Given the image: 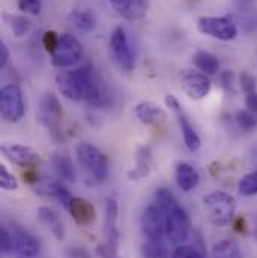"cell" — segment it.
<instances>
[{"label": "cell", "instance_id": "1", "mask_svg": "<svg viewBox=\"0 0 257 258\" xmlns=\"http://www.w3.org/2000/svg\"><path fill=\"white\" fill-rule=\"evenodd\" d=\"M77 161L84 173V183L87 186H99L109 177V159L95 146L80 143L77 146Z\"/></svg>", "mask_w": 257, "mask_h": 258}, {"label": "cell", "instance_id": "2", "mask_svg": "<svg viewBox=\"0 0 257 258\" xmlns=\"http://www.w3.org/2000/svg\"><path fill=\"white\" fill-rule=\"evenodd\" d=\"M203 203L208 210L209 219L217 227H226L233 221L236 201L230 194L215 191V192L208 194L203 198Z\"/></svg>", "mask_w": 257, "mask_h": 258}, {"label": "cell", "instance_id": "3", "mask_svg": "<svg viewBox=\"0 0 257 258\" xmlns=\"http://www.w3.org/2000/svg\"><path fill=\"white\" fill-rule=\"evenodd\" d=\"M36 116H38V120L48 129V132L52 134V137L55 140H58V141L64 140V134H62L64 110H62V105L55 93H47L41 99Z\"/></svg>", "mask_w": 257, "mask_h": 258}, {"label": "cell", "instance_id": "4", "mask_svg": "<svg viewBox=\"0 0 257 258\" xmlns=\"http://www.w3.org/2000/svg\"><path fill=\"white\" fill-rule=\"evenodd\" d=\"M197 30L201 35L224 42L233 41L238 36V26L229 17H200L197 20Z\"/></svg>", "mask_w": 257, "mask_h": 258}, {"label": "cell", "instance_id": "5", "mask_svg": "<svg viewBox=\"0 0 257 258\" xmlns=\"http://www.w3.org/2000/svg\"><path fill=\"white\" fill-rule=\"evenodd\" d=\"M24 98L17 84H6L0 92V113L5 122L15 123L24 116Z\"/></svg>", "mask_w": 257, "mask_h": 258}, {"label": "cell", "instance_id": "6", "mask_svg": "<svg viewBox=\"0 0 257 258\" xmlns=\"http://www.w3.org/2000/svg\"><path fill=\"white\" fill-rule=\"evenodd\" d=\"M190 216L187 213V210L178 203L175 207H172L167 213H166V228H164V234L167 236V239L172 243H182L188 239L190 236Z\"/></svg>", "mask_w": 257, "mask_h": 258}, {"label": "cell", "instance_id": "7", "mask_svg": "<svg viewBox=\"0 0 257 258\" xmlns=\"http://www.w3.org/2000/svg\"><path fill=\"white\" fill-rule=\"evenodd\" d=\"M83 47L77 38L64 33L59 38L56 50L52 53V62L58 68H71L77 64L83 57Z\"/></svg>", "mask_w": 257, "mask_h": 258}, {"label": "cell", "instance_id": "8", "mask_svg": "<svg viewBox=\"0 0 257 258\" xmlns=\"http://www.w3.org/2000/svg\"><path fill=\"white\" fill-rule=\"evenodd\" d=\"M110 50L115 62L124 71L131 72L135 68V59L129 47V41L124 27H116L110 38Z\"/></svg>", "mask_w": 257, "mask_h": 258}, {"label": "cell", "instance_id": "9", "mask_svg": "<svg viewBox=\"0 0 257 258\" xmlns=\"http://www.w3.org/2000/svg\"><path fill=\"white\" fill-rule=\"evenodd\" d=\"M211 80L206 74L194 69H187L181 75V89L184 93L194 101L203 99L211 92Z\"/></svg>", "mask_w": 257, "mask_h": 258}, {"label": "cell", "instance_id": "10", "mask_svg": "<svg viewBox=\"0 0 257 258\" xmlns=\"http://www.w3.org/2000/svg\"><path fill=\"white\" fill-rule=\"evenodd\" d=\"M166 228V213L157 206L150 204L141 215V231L147 240H161Z\"/></svg>", "mask_w": 257, "mask_h": 258}, {"label": "cell", "instance_id": "11", "mask_svg": "<svg viewBox=\"0 0 257 258\" xmlns=\"http://www.w3.org/2000/svg\"><path fill=\"white\" fill-rule=\"evenodd\" d=\"M118 213L119 207L115 198H109L106 201V216H104V234H106V248L112 254H118L121 234L118 230Z\"/></svg>", "mask_w": 257, "mask_h": 258}, {"label": "cell", "instance_id": "12", "mask_svg": "<svg viewBox=\"0 0 257 258\" xmlns=\"http://www.w3.org/2000/svg\"><path fill=\"white\" fill-rule=\"evenodd\" d=\"M2 155L9 162L20 165V167H32L39 162L38 152L24 144H3Z\"/></svg>", "mask_w": 257, "mask_h": 258}, {"label": "cell", "instance_id": "13", "mask_svg": "<svg viewBox=\"0 0 257 258\" xmlns=\"http://www.w3.org/2000/svg\"><path fill=\"white\" fill-rule=\"evenodd\" d=\"M56 86L59 89V92L62 93L69 101H81L84 99V93H83V86L81 81L75 72V69L66 71L62 69L61 72H58L56 75Z\"/></svg>", "mask_w": 257, "mask_h": 258}, {"label": "cell", "instance_id": "14", "mask_svg": "<svg viewBox=\"0 0 257 258\" xmlns=\"http://www.w3.org/2000/svg\"><path fill=\"white\" fill-rule=\"evenodd\" d=\"M113 9L128 21L143 20L149 11V0H109Z\"/></svg>", "mask_w": 257, "mask_h": 258}, {"label": "cell", "instance_id": "15", "mask_svg": "<svg viewBox=\"0 0 257 258\" xmlns=\"http://www.w3.org/2000/svg\"><path fill=\"white\" fill-rule=\"evenodd\" d=\"M35 186V192L39 195H45V197H53L56 200H59L64 207L68 210L72 201V195L65 188L64 185L58 180H52L48 177H39V180L33 185Z\"/></svg>", "mask_w": 257, "mask_h": 258}, {"label": "cell", "instance_id": "16", "mask_svg": "<svg viewBox=\"0 0 257 258\" xmlns=\"http://www.w3.org/2000/svg\"><path fill=\"white\" fill-rule=\"evenodd\" d=\"M12 234L14 240V251L21 257H35L39 252V242L38 239L27 230L15 227Z\"/></svg>", "mask_w": 257, "mask_h": 258}, {"label": "cell", "instance_id": "17", "mask_svg": "<svg viewBox=\"0 0 257 258\" xmlns=\"http://www.w3.org/2000/svg\"><path fill=\"white\" fill-rule=\"evenodd\" d=\"M68 212L71 213L72 219L75 221V224L78 225H89L95 221L96 218V210L95 207L84 198L80 197H74L71 201V206L68 209Z\"/></svg>", "mask_w": 257, "mask_h": 258}, {"label": "cell", "instance_id": "18", "mask_svg": "<svg viewBox=\"0 0 257 258\" xmlns=\"http://www.w3.org/2000/svg\"><path fill=\"white\" fill-rule=\"evenodd\" d=\"M152 170V153L149 146L138 147L135 153V167L128 171V177L131 180H140L149 176Z\"/></svg>", "mask_w": 257, "mask_h": 258}, {"label": "cell", "instance_id": "19", "mask_svg": "<svg viewBox=\"0 0 257 258\" xmlns=\"http://www.w3.org/2000/svg\"><path fill=\"white\" fill-rule=\"evenodd\" d=\"M38 218L39 221L52 231V234L58 239V240H64L65 239V225L62 218L59 216V213H56L53 209L50 207H39L38 209Z\"/></svg>", "mask_w": 257, "mask_h": 258}, {"label": "cell", "instance_id": "20", "mask_svg": "<svg viewBox=\"0 0 257 258\" xmlns=\"http://www.w3.org/2000/svg\"><path fill=\"white\" fill-rule=\"evenodd\" d=\"M175 174H176V183H178L179 189H182L184 192L193 191L200 182V176H198L197 170L188 162H179L176 165Z\"/></svg>", "mask_w": 257, "mask_h": 258}, {"label": "cell", "instance_id": "21", "mask_svg": "<svg viewBox=\"0 0 257 258\" xmlns=\"http://www.w3.org/2000/svg\"><path fill=\"white\" fill-rule=\"evenodd\" d=\"M134 114L144 125H158L166 119L164 111L152 102H140L134 108Z\"/></svg>", "mask_w": 257, "mask_h": 258}, {"label": "cell", "instance_id": "22", "mask_svg": "<svg viewBox=\"0 0 257 258\" xmlns=\"http://www.w3.org/2000/svg\"><path fill=\"white\" fill-rule=\"evenodd\" d=\"M176 116H178V123H179V128H181V132H182L184 143H185L187 149H188L190 152L198 150L200 146H201V140H200L198 134L195 132V129H194L193 125L190 123L188 117L185 116V113H184L182 110L178 111Z\"/></svg>", "mask_w": 257, "mask_h": 258}, {"label": "cell", "instance_id": "23", "mask_svg": "<svg viewBox=\"0 0 257 258\" xmlns=\"http://www.w3.org/2000/svg\"><path fill=\"white\" fill-rule=\"evenodd\" d=\"M52 164H53V168L56 171V174L65 180V182H75L77 176H75V168H74V164L72 161L66 156V155H62V153H56L53 155L52 158Z\"/></svg>", "mask_w": 257, "mask_h": 258}, {"label": "cell", "instance_id": "24", "mask_svg": "<svg viewBox=\"0 0 257 258\" xmlns=\"http://www.w3.org/2000/svg\"><path fill=\"white\" fill-rule=\"evenodd\" d=\"M193 63L200 72L208 74V75H214L220 69V60L214 54L208 51H201V50L193 56Z\"/></svg>", "mask_w": 257, "mask_h": 258}, {"label": "cell", "instance_id": "25", "mask_svg": "<svg viewBox=\"0 0 257 258\" xmlns=\"http://www.w3.org/2000/svg\"><path fill=\"white\" fill-rule=\"evenodd\" d=\"M69 20L83 32H92L96 27V17L89 9H74L69 15Z\"/></svg>", "mask_w": 257, "mask_h": 258}, {"label": "cell", "instance_id": "26", "mask_svg": "<svg viewBox=\"0 0 257 258\" xmlns=\"http://www.w3.org/2000/svg\"><path fill=\"white\" fill-rule=\"evenodd\" d=\"M212 257L214 258H242L241 248L236 240L233 239H224L214 245L212 248Z\"/></svg>", "mask_w": 257, "mask_h": 258}, {"label": "cell", "instance_id": "27", "mask_svg": "<svg viewBox=\"0 0 257 258\" xmlns=\"http://www.w3.org/2000/svg\"><path fill=\"white\" fill-rule=\"evenodd\" d=\"M143 258H169L166 245L161 240H147L141 246Z\"/></svg>", "mask_w": 257, "mask_h": 258}, {"label": "cell", "instance_id": "28", "mask_svg": "<svg viewBox=\"0 0 257 258\" xmlns=\"http://www.w3.org/2000/svg\"><path fill=\"white\" fill-rule=\"evenodd\" d=\"M153 198H155V204H157L164 213H167L172 207H175V206L178 204L176 197L173 195L172 191H169L167 188H160V189H157Z\"/></svg>", "mask_w": 257, "mask_h": 258}, {"label": "cell", "instance_id": "29", "mask_svg": "<svg viewBox=\"0 0 257 258\" xmlns=\"http://www.w3.org/2000/svg\"><path fill=\"white\" fill-rule=\"evenodd\" d=\"M238 191L242 197H251L257 194V170L253 173L245 174L239 183H238Z\"/></svg>", "mask_w": 257, "mask_h": 258}, {"label": "cell", "instance_id": "30", "mask_svg": "<svg viewBox=\"0 0 257 258\" xmlns=\"http://www.w3.org/2000/svg\"><path fill=\"white\" fill-rule=\"evenodd\" d=\"M236 123L238 126L244 131H251L257 126V114L251 113L250 110H242L238 111L236 114Z\"/></svg>", "mask_w": 257, "mask_h": 258}, {"label": "cell", "instance_id": "31", "mask_svg": "<svg viewBox=\"0 0 257 258\" xmlns=\"http://www.w3.org/2000/svg\"><path fill=\"white\" fill-rule=\"evenodd\" d=\"M0 186L5 191H15L18 188L17 177L14 174H11L5 165H0Z\"/></svg>", "mask_w": 257, "mask_h": 258}, {"label": "cell", "instance_id": "32", "mask_svg": "<svg viewBox=\"0 0 257 258\" xmlns=\"http://www.w3.org/2000/svg\"><path fill=\"white\" fill-rule=\"evenodd\" d=\"M11 27H12V32L17 38H21L24 36L29 30H30V21L26 18V17H14L11 20Z\"/></svg>", "mask_w": 257, "mask_h": 258}, {"label": "cell", "instance_id": "33", "mask_svg": "<svg viewBox=\"0 0 257 258\" xmlns=\"http://www.w3.org/2000/svg\"><path fill=\"white\" fill-rule=\"evenodd\" d=\"M18 9L30 15H38L42 9V3L41 0H18Z\"/></svg>", "mask_w": 257, "mask_h": 258}, {"label": "cell", "instance_id": "34", "mask_svg": "<svg viewBox=\"0 0 257 258\" xmlns=\"http://www.w3.org/2000/svg\"><path fill=\"white\" fill-rule=\"evenodd\" d=\"M172 258H204L200 251H197L193 246H178L173 252Z\"/></svg>", "mask_w": 257, "mask_h": 258}, {"label": "cell", "instance_id": "35", "mask_svg": "<svg viewBox=\"0 0 257 258\" xmlns=\"http://www.w3.org/2000/svg\"><path fill=\"white\" fill-rule=\"evenodd\" d=\"M59 38H61V36H59L56 32H53V30H48V32L44 33V36H42V45H44V48H45L50 54L56 50L58 42H59Z\"/></svg>", "mask_w": 257, "mask_h": 258}, {"label": "cell", "instance_id": "36", "mask_svg": "<svg viewBox=\"0 0 257 258\" xmlns=\"http://www.w3.org/2000/svg\"><path fill=\"white\" fill-rule=\"evenodd\" d=\"M0 251L3 254H9L14 251V240H12V234L6 230L2 228L0 231Z\"/></svg>", "mask_w": 257, "mask_h": 258}, {"label": "cell", "instance_id": "37", "mask_svg": "<svg viewBox=\"0 0 257 258\" xmlns=\"http://www.w3.org/2000/svg\"><path fill=\"white\" fill-rule=\"evenodd\" d=\"M239 84H241V89L245 92V93H251V92H256V80L251 74L248 72H242L239 75Z\"/></svg>", "mask_w": 257, "mask_h": 258}, {"label": "cell", "instance_id": "38", "mask_svg": "<svg viewBox=\"0 0 257 258\" xmlns=\"http://www.w3.org/2000/svg\"><path fill=\"white\" fill-rule=\"evenodd\" d=\"M239 20H241V26L247 30V32H250V30H253V29H257V14L254 12H245V14H242L241 17H239Z\"/></svg>", "mask_w": 257, "mask_h": 258}, {"label": "cell", "instance_id": "39", "mask_svg": "<svg viewBox=\"0 0 257 258\" xmlns=\"http://www.w3.org/2000/svg\"><path fill=\"white\" fill-rule=\"evenodd\" d=\"M221 86L226 92H235V74L232 71H224L221 74Z\"/></svg>", "mask_w": 257, "mask_h": 258}, {"label": "cell", "instance_id": "40", "mask_svg": "<svg viewBox=\"0 0 257 258\" xmlns=\"http://www.w3.org/2000/svg\"><path fill=\"white\" fill-rule=\"evenodd\" d=\"M245 105H247V110H250L251 113H256L257 114V92L247 93V96H245Z\"/></svg>", "mask_w": 257, "mask_h": 258}, {"label": "cell", "instance_id": "41", "mask_svg": "<svg viewBox=\"0 0 257 258\" xmlns=\"http://www.w3.org/2000/svg\"><path fill=\"white\" fill-rule=\"evenodd\" d=\"M164 101H166V105H167L173 113H178V111H181V110H182V108H181L179 101H178L173 95H167V96L164 98Z\"/></svg>", "mask_w": 257, "mask_h": 258}, {"label": "cell", "instance_id": "42", "mask_svg": "<svg viewBox=\"0 0 257 258\" xmlns=\"http://www.w3.org/2000/svg\"><path fill=\"white\" fill-rule=\"evenodd\" d=\"M68 257L69 258H90L89 252L83 248H71L69 252H68Z\"/></svg>", "mask_w": 257, "mask_h": 258}, {"label": "cell", "instance_id": "43", "mask_svg": "<svg viewBox=\"0 0 257 258\" xmlns=\"http://www.w3.org/2000/svg\"><path fill=\"white\" fill-rule=\"evenodd\" d=\"M8 60H9V48L5 42H2L0 44V68L6 66Z\"/></svg>", "mask_w": 257, "mask_h": 258}, {"label": "cell", "instance_id": "44", "mask_svg": "<svg viewBox=\"0 0 257 258\" xmlns=\"http://www.w3.org/2000/svg\"><path fill=\"white\" fill-rule=\"evenodd\" d=\"M38 180H39V176H38V173L35 170H27L24 173V182H27L30 185H35Z\"/></svg>", "mask_w": 257, "mask_h": 258}, {"label": "cell", "instance_id": "45", "mask_svg": "<svg viewBox=\"0 0 257 258\" xmlns=\"http://www.w3.org/2000/svg\"><path fill=\"white\" fill-rule=\"evenodd\" d=\"M96 252H98V255L101 258H118L116 257V254H112L107 248H106V245L102 243V245H99L98 248H96Z\"/></svg>", "mask_w": 257, "mask_h": 258}, {"label": "cell", "instance_id": "46", "mask_svg": "<svg viewBox=\"0 0 257 258\" xmlns=\"http://www.w3.org/2000/svg\"><path fill=\"white\" fill-rule=\"evenodd\" d=\"M235 230L239 231V233H244L245 231V222H244V219L241 216L235 221Z\"/></svg>", "mask_w": 257, "mask_h": 258}, {"label": "cell", "instance_id": "47", "mask_svg": "<svg viewBox=\"0 0 257 258\" xmlns=\"http://www.w3.org/2000/svg\"><path fill=\"white\" fill-rule=\"evenodd\" d=\"M251 2H254V0H241V3H244V5H250Z\"/></svg>", "mask_w": 257, "mask_h": 258}, {"label": "cell", "instance_id": "48", "mask_svg": "<svg viewBox=\"0 0 257 258\" xmlns=\"http://www.w3.org/2000/svg\"><path fill=\"white\" fill-rule=\"evenodd\" d=\"M20 258H30V257H20Z\"/></svg>", "mask_w": 257, "mask_h": 258}]
</instances>
